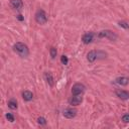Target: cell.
Wrapping results in <instances>:
<instances>
[{
	"label": "cell",
	"mask_w": 129,
	"mask_h": 129,
	"mask_svg": "<svg viewBox=\"0 0 129 129\" xmlns=\"http://www.w3.org/2000/svg\"><path fill=\"white\" fill-rule=\"evenodd\" d=\"M5 117L8 119V121H10V122H13L14 121V116L11 114V113H7L6 115H5Z\"/></svg>",
	"instance_id": "d6986e66"
},
{
	"label": "cell",
	"mask_w": 129,
	"mask_h": 129,
	"mask_svg": "<svg viewBox=\"0 0 129 129\" xmlns=\"http://www.w3.org/2000/svg\"><path fill=\"white\" fill-rule=\"evenodd\" d=\"M8 107H9L10 109H12V110L17 109V102H16V100H15V99L9 100V102H8Z\"/></svg>",
	"instance_id": "5bb4252c"
},
{
	"label": "cell",
	"mask_w": 129,
	"mask_h": 129,
	"mask_svg": "<svg viewBox=\"0 0 129 129\" xmlns=\"http://www.w3.org/2000/svg\"><path fill=\"white\" fill-rule=\"evenodd\" d=\"M10 4H11V6H12L14 9H16V10H21L22 7H23V2H22V0H11Z\"/></svg>",
	"instance_id": "ba28073f"
},
{
	"label": "cell",
	"mask_w": 129,
	"mask_h": 129,
	"mask_svg": "<svg viewBox=\"0 0 129 129\" xmlns=\"http://www.w3.org/2000/svg\"><path fill=\"white\" fill-rule=\"evenodd\" d=\"M98 36H99L100 38L106 37V38H109L110 40H116V39H117V34H116L115 32H113V31H111V30H108V29L100 31V32L98 33Z\"/></svg>",
	"instance_id": "3957f363"
},
{
	"label": "cell",
	"mask_w": 129,
	"mask_h": 129,
	"mask_svg": "<svg viewBox=\"0 0 129 129\" xmlns=\"http://www.w3.org/2000/svg\"><path fill=\"white\" fill-rule=\"evenodd\" d=\"M119 25L122 26V27H124V28H126V29L129 28V24H127L125 21H119Z\"/></svg>",
	"instance_id": "44dd1931"
},
{
	"label": "cell",
	"mask_w": 129,
	"mask_h": 129,
	"mask_svg": "<svg viewBox=\"0 0 129 129\" xmlns=\"http://www.w3.org/2000/svg\"><path fill=\"white\" fill-rule=\"evenodd\" d=\"M22 98H23V100H24V101L29 102V101H31V100H32L33 95H32V93H31L30 91H24V92L22 93Z\"/></svg>",
	"instance_id": "7c38bea8"
},
{
	"label": "cell",
	"mask_w": 129,
	"mask_h": 129,
	"mask_svg": "<svg viewBox=\"0 0 129 129\" xmlns=\"http://www.w3.org/2000/svg\"><path fill=\"white\" fill-rule=\"evenodd\" d=\"M96 58H97V51H96V50H91V51L88 52V54H87V59H88L90 62L95 61Z\"/></svg>",
	"instance_id": "30bf717a"
},
{
	"label": "cell",
	"mask_w": 129,
	"mask_h": 129,
	"mask_svg": "<svg viewBox=\"0 0 129 129\" xmlns=\"http://www.w3.org/2000/svg\"><path fill=\"white\" fill-rule=\"evenodd\" d=\"M17 18H18L19 20H23V17H22V15H18V16H17Z\"/></svg>",
	"instance_id": "7402d4cb"
},
{
	"label": "cell",
	"mask_w": 129,
	"mask_h": 129,
	"mask_svg": "<svg viewBox=\"0 0 129 129\" xmlns=\"http://www.w3.org/2000/svg\"><path fill=\"white\" fill-rule=\"evenodd\" d=\"M93 38H94V34H93L92 32H87V33H85V34L83 35L82 41H83L85 44H89V43L92 42Z\"/></svg>",
	"instance_id": "52a82bcc"
},
{
	"label": "cell",
	"mask_w": 129,
	"mask_h": 129,
	"mask_svg": "<svg viewBox=\"0 0 129 129\" xmlns=\"http://www.w3.org/2000/svg\"><path fill=\"white\" fill-rule=\"evenodd\" d=\"M116 83L118 85H121V86H126L129 83V79L127 77H119L116 79Z\"/></svg>",
	"instance_id": "8fae6325"
},
{
	"label": "cell",
	"mask_w": 129,
	"mask_h": 129,
	"mask_svg": "<svg viewBox=\"0 0 129 129\" xmlns=\"http://www.w3.org/2000/svg\"><path fill=\"white\" fill-rule=\"evenodd\" d=\"M82 101H83L82 95H73V98L70 100V104L73 106H78L82 103Z\"/></svg>",
	"instance_id": "8992f818"
},
{
	"label": "cell",
	"mask_w": 129,
	"mask_h": 129,
	"mask_svg": "<svg viewBox=\"0 0 129 129\" xmlns=\"http://www.w3.org/2000/svg\"><path fill=\"white\" fill-rule=\"evenodd\" d=\"M49 52H50V56H51V58H55L56 53H57L56 48H55V47H51L50 50H49Z\"/></svg>",
	"instance_id": "9a60e30c"
},
{
	"label": "cell",
	"mask_w": 129,
	"mask_h": 129,
	"mask_svg": "<svg viewBox=\"0 0 129 129\" xmlns=\"http://www.w3.org/2000/svg\"><path fill=\"white\" fill-rule=\"evenodd\" d=\"M37 123L39 125H45L46 124V120L43 118V117H38L37 118Z\"/></svg>",
	"instance_id": "e0dca14e"
},
{
	"label": "cell",
	"mask_w": 129,
	"mask_h": 129,
	"mask_svg": "<svg viewBox=\"0 0 129 129\" xmlns=\"http://www.w3.org/2000/svg\"><path fill=\"white\" fill-rule=\"evenodd\" d=\"M106 57V53L103 51H97V58H104Z\"/></svg>",
	"instance_id": "ac0fdd59"
},
{
	"label": "cell",
	"mask_w": 129,
	"mask_h": 129,
	"mask_svg": "<svg viewBox=\"0 0 129 129\" xmlns=\"http://www.w3.org/2000/svg\"><path fill=\"white\" fill-rule=\"evenodd\" d=\"M35 20H36V22L39 23V24H44V23H46V21H47V15H46V13L44 12V10L39 9V10L36 11V13H35Z\"/></svg>",
	"instance_id": "7a4b0ae2"
},
{
	"label": "cell",
	"mask_w": 129,
	"mask_h": 129,
	"mask_svg": "<svg viewBox=\"0 0 129 129\" xmlns=\"http://www.w3.org/2000/svg\"><path fill=\"white\" fill-rule=\"evenodd\" d=\"M116 95H117V97H119L122 100H127L129 98V93L126 92V91H123V90L116 91Z\"/></svg>",
	"instance_id": "9c48e42d"
},
{
	"label": "cell",
	"mask_w": 129,
	"mask_h": 129,
	"mask_svg": "<svg viewBox=\"0 0 129 129\" xmlns=\"http://www.w3.org/2000/svg\"><path fill=\"white\" fill-rule=\"evenodd\" d=\"M85 86L83 84H80V83H77L73 86L72 88V94L73 95H82L84 92H85Z\"/></svg>",
	"instance_id": "277c9868"
},
{
	"label": "cell",
	"mask_w": 129,
	"mask_h": 129,
	"mask_svg": "<svg viewBox=\"0 0 129 129\" xmlns=\"http://www.w3.org/2000/svg\"><path fill=\"white\" fill-rule=\"evenodd\" d=\"M44 79H45L46 83L49 86H53V77H52L51 73H45L44 74Z\"/></svg>",
	"instance_id": "4fadbf2b"
},
{
	"label": "cell",
	"mask_w": 129,
	"mask_h": 129,
	"mask_svg": "<svg viewBox=\"0 0 129 129\" xmlns=\"http://www.w3.org/2000/svg\"><path fill=\"white\" fill-rule=\"evenodd\" d=\"M13 49L21 57H26L29 54V50H28L27 45L24 44V43H22V42H16L13 45Z\"/></svg>",
	"instance_id": "6da1fadb"
},
{
	"label": "cell",
	"mask_w": 129,
	"mask_h": 129,
	"mask_svg": "<svg viewBox=\"0 0 129 129\" xmlns=\"http://www.w3.org/2000/svg\"><path fill=\"white\" fill-rule=\"evenodd\" d=\"M62 114H63V116H64L66 118L72 119V118H74V117L77 115V110H75V109H73V108H67V109L63 110Z\"/></svg>",
	"instance_id": "5b68a950"
},
{
	"label": "cell",
	"mask_w": 129,
	"mask_h": 129,
	"mask_svg": "<svg viewBox=\"0 0 129 129\" xmlns=\"http://www.w3.org/2000/svg\"><path fill=\"white\" fill-rule=\"evenodd\" d=\"M60 61H61L62 64H68V62H69L68 56H67V55H61V56H60Z\"/></svg>",
	"instance_id": "2e32d148"
},
{
	"label": "cell",
	"mask_w": 129,
	"mask_h": 129,
	"mask_svg": "<svg viewBox=\"0 0 129 129\" xmlns=\"http://www.w3.org/2000/svg\"><path fill=\"white\" fill-rule=\"evenodd\" d=\"M122 121L124 123H129V114H125L122 117Z\"/></svg>",
	"instance_id": "ffe728a7"
}]
</instances>
